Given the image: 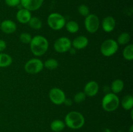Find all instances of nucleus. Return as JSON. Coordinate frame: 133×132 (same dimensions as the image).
I'll return each mask as SVG.
<instances>
[{"label":"nucleus","instance_id":"31","mask_svg":"<svg viewBox=\"0 0 133 132\" xmlns=\"http://www.w3.org/2000/svg\"><path fill=\"white\" fill-rule=\"evenodd\" d=\"M132 126H131V131H130L132 132Z\"/></svg>","mask_w":133,"mask_h":132},{"label":"nucleus","instance_id":"27","mask_svg":"<svg viewBox=\"0 0 133 132\" xmlns=\"http://www.w3.org/2000/svg\"><path fill=\"white\" fill-rule=\"evenodd\" d=\"M86 97H87V95H86L84 92H78L74 96V102L77 104H80L85 100Z\"/></svg>","mask_w":133,"mask_h":132},{"label":"nucleus","instance_id":"23","mask_svg":"<svg viewBox=\"0 0 133 132\" xmlns=\"http://www.w3.org/2000/svg\"><path fill=\"white\" fill-rule=\"evenodd\" d=\"M58 61L54 58H49L46 60L44 63V67L49 70H55L58 67Z\"/></svg>","mask_w":133,"mask_h":132},{"label":"nucleus","instance_id":"6","mask_svg":"<svg viewBox=\"0 0 133 132\" xmlns=\"http://www.w3.org/2000/svg\"><path fill=\"white\" fill-rule=\"evenodd\" d=\"M25 70L29 74L35 75L41 72L44 68V63L38 58H32L27 61L25 65Z\"/></svg>","mask_w":133,"mask_h":132},{"label":"nucleus","instance_id":"10","mask_svg":"<svg viewBox=\"0 0 133 132\" xmlns=\"http://www.w3.org/2000/svg\"><path fill=\"white\" fill-rule=\"evenodd\" d=\"M44 3V0H21L20 4L23 8L29 11H35L40 9Z\"/></svg>","mask_w":133,"mask_h":132},{"label":"nucleus","instance_id":"14","mask_svg":"<svg viewBox=\"0 0 133 132\" xmlns=\"http://www.w3.org/2000/svg\"><path fill=\"white\" fill-rule=\"evenodd\" d=\"M31 11L28 10L27 9L22 8L19 9L16 13V19L19 23H28L29 20L31 18Z\"/></svg>","mask_w":133,"mask_h":132},{"label":"nucleus","instance_id":"21","mask_svg":"<svg viewBox=\"0 0 133 132\" xmlns=\"http://www.w3.org/2000/svg\"><path fill=\"white\" fill-rule=\"evenodd\" d=\"M28 25L31 28L35 30H38L42 27V22L40 18L37 17H31V19L28 22Z\"/></svg>","mask_w":133,"mask_h":132},{"label":"nucleus","instance_id":"25","mask_svg":"<svg viewBox=\"0 0 133 132\" xmlns=\"http://www.w3.org/2000/svg\"><path fill=\"white\" fill-rule=\"evenodd\" d=\"M19 40L23 43L29 44L30 43L31 40H32V37H31V35L29 33L22 32L20 36H19Z\"/></svg>","mask_w":133,"mask_h":132},{"label":"nucleus","instance_id":"22","mask_svg":"<svg viewBox=\"0 0 133 132\" xmlns=\"http://www.w3.org/2000/svg\"><path fill=\"white\" fill-rule=\"evenodd\" d=\"M131 40V36L128 32H123L120 34L117 39V43L118 45H124L128 43Z\"/></svg>","mask_w":133,"mask_h":132},{"label":"nucleus","instance_id":"28","mask_svg":"<svg viewBox=\"0 0 133 132\" xmlns=\"http://www.w3.org/2000/svg\"><path fill=\"white\" fill-rule=\"evenodd\" d=\"M20 1L21 0H5L6 5L10 7L18 6L19 4H20Z\"/></svg>","mask_w":133,"mask_h":132},{"label":"nucleus","instance_id":"2","mask_svg":"<svg viewBox=\"0 0 133 132\" xmlns=\"http://www.w3.org/2000/svg\"><path fill=\"white\" fill-rule=\"evenodd\" d=\"M84 117L80 112L72 111L69 112L66 115L64 119V123L68 128L73 129H78L84 126Z\"/></svg>","mask_w":133,"mask_h":132},{"label":"nucleus","instance_id":"17","mask_svg":"<svg viewBox=\"0 0 133 132\" xmlns=\"http://www.w3.org/2000/svg\"><path fill=\"white\" fill-rule=\"evenodd\" d=\"M12 58L9 54L6 53H0V67H7L11 65Z\"/></svg>","mask_w":133,"mask_h":132},{"label":"nucleus","instance_id":"4","mask_svg":"<svg viewBox=\"0 0 133 132\" xmlns=\"http://www.w3.org/2000/svg\"><path fill=\"white\" fill-rule=\"evenodd\" d=\"M47 21L49 27L55 31L62 29L66 24V19L64 17L57 12H53L49 14Z\"/></svg>","mask_w":133,"mask_h":132},{"label":"nucleus","instance_id":"11","mask_svg":"<svg viewBox=\"0 0 133 132\" xmlns=\"http://www.w3.org/2000/svg\"><path fill=\"white\" fill-rule=\"evenodd\" d=\"M0 28L4 33L10 34L16 31L17 26L13 21L10 19H5L0 23Z\"/></svg>","mask_w":133,"mask_h":132},{"label":"nucleus","instance_id":"1","mask_svg":"<svg viewBox=\"0 0 133 132\" xmlns=\"http://www.w3.org/2000/svg\"><path fill=\"white\" fill-rule=\"evenodd\" d=\"M29 44L31 52L36 56L44 55L49 48V42L48 40L40 35H37L32 38Z\"/></svg>","mask_w":133,"mask_h":132},{"label":"nucleus","instance_id":"30","mask_svg":"<svg viewBox=\"0 0 133 132\" xmlns=\"http://www.w3.org/2000/svg\"><path fill=\"white\" fill-rule=\"evenodd\" d=\"M65 105H66V106H71V104H72V101H71V100L69 99V98H66L65 99L64 102V103Z\"/></svg>","mask_w":133,"mask_h":132},{"label":"nucleus","instance_id":"20","mask_svg":"<svg viewBox=\"0 0 133 132\" xmlns=\"http://www.w3.org/2000/svg\"><path fill=\"white\" fill-rule=\"evenodd\" d=\"M66 28L70 33H76L79 30V25L75 21H69L65 24Z\"/></svg>","mask_w":133,"mask_h":132},{"label":"nucleus","instance_id":"8","mask_svg":"<svg viewBox=\"0 0 133 132\" xmlns=\"http://www.w3.org/2000/svg\"><path fill=\"white\" fill-rule=\"evenodd\" d=\"M71 46V40L64 36L58 38L54 43L55 50L59 53H64L69 51Z\"/></svg>","mask_w":133,"mask_h":132},{"label":"nucleus","instance_id":"24","mask_svg":"<svg viewBox=\"0 0 133 132\" xmlns=\"http://www.w3.org/2000/svg\"><path fill=\"white\" fill-rule=\"evenodd\" d=\"M123 56L127 60L131 61L133 59V45L129 44L123 49Z\"/></svg>","mask_w":133,"mask_h":132},{"label":"nucleus","instance_id":"15","mask_svg":"<svg viewBox=\"0 0 133 132\" xmlns=\"http://www.w3.org/2000/svg\"><path fill=\"white\" fill-rule=\"evenodd\" d=\"M88 45V39L84 36H79L75 38L71 42V45L74 49H83Z\"/></svg>","mask_w":133,"mask_h":132},{"label":"nucleus","instance_id":"12","mask_svg":"<svg viewBox=\"0 0 133 132\" xmlns=\"http://www.w3.org/2000/svg\"><path fill=\"white\" fill-rule=\"evenodd\" d=\"M99 91V85L96 81H90L87 83L84 87V93L88 97H94Z\"/></svg>","mask_w":133,"mask_h":132},{"label":"nucleus","instance_id":"3","mask_svg":"<svg viewBox=\"0 0 133 132\" xmlns=\"http://www.w3.org/2000/svg\"><path fill=\"white\" fill-rule=\"evenodd\" d=\"M120 104L119 98L116 94L109 93L105 94L102 99V107L107 112H112L118 108Z\"/></svg>","mask_w":133,"mask_h":132},{"label":"nucleus","instance_id":"26","mask_svg":"<svg viewBox=\"0 0 133 132\" xmlns=\"http://www.w3.org/2000/svg\"><path fill=\"white\" fill-rule=\"evenodd\" d=\"M78 12H79L80 15L84 17L87 16L88 14H90L89 8L84 4H82V5H79V7H78Z\"/></svg>","mask_w":133,"mask_h":132},{"label":"nucleus","instance_id":"13","mask_svg":"<svg viewBox=\"0 0 133 132\" xmlns=\"http://www.w3.org/2000/svg\"><path fill=\"white\" fill-rule=\"evenodd\" d=\"M116 20L112 16H107L103 19L102 28L106 32H111L116 27Z\"/></svg>","mask_w":133,"mask_h":132},{"label":"nucleus","instance_id":"16","mask_svg":"<svg viewBox=\"0 0 133 132\" xmlns=\"http://www.w3.org/2000/svg\"><path fill=\"white\" fill-rule=\"evenodd\" d=\"M120 103L124 109L131 110L133 107V97L131 94L124 96Z\"/></svg>","mask_w":133,"mask_h":132},{"label":"nucleus","instance_id":"9","mask_svg":"<svg viewBox=\"0 0 133 132\" xmlns=\"http://www.w3.org/2000/svg\"><path fill=\"white\" fill-rule=\"evenodd\" d=\"M49 97L51 101L56 105L62 104L66 99L64 92L58 87L52 88L49 91Z\"/></svg>","mask_w":133,"mask_h":132},{"label":"nucleus","instance_id":"29","mask_svg":"<svg viewBox=\"0 0 133 132\" xmlns=\"http://www.w3.org/2000/svg\"><path fill=\"white\" fill-rule=\"evenodd\" d=\"M6 47V43L3 40L0 39V53L3 51Z\"/></svg>","mask_w":133,"mask_h":132},{"label":"nucleus","instance_id":"19","mask_svg":"<svg viewBox=\"0 0 133 132\" xmlns=\"http://www.w3.org/2000/svg\"><path fill=\"white\" fill-rule=\"evenodd\" d=\"M123 87H124V82L121 79H116L114 80L111 84V90L114 94H118L122 92Z\"/></svg>","mask_w":133,"mask_h":132},{"label":"nucleus","instance_id":"18","mask_svg":"<svg viewBox=\"0 0 133 132\" xmlns=\"http://www.w3.org/2000/svg\"><path fill=\"white\" fill-rule=\"evenodd\" d=\"M66 127L64 122L61 120H54L50 124V128L53 131L61 132Z\"/></svg>","mask_w":133,"mask_h":132},{"label":"nucleus","instance_id":"5","mask_svg":"<svg viewBox=\"0 0 133 132\" xmlns=\"http://www.w3.org/2000/svg\"><path fill=\"white\" fill-rule=\"evenodd\" d=\"M118 44L116 40L113 39H107L102 43L100 50L103 56L110 57L118 51Z\"/></svg>","mask_w":133,"mask_h":132},{"label":"nucleus","instance_id":"7","mask_svg":"<svg viewBox=\"0 0 133 132\" xmlns=\"http://www.w3.org/2000/svg\"><path fill=\"white\" fill-rule=\"evenodd\" d=\"M99 19L96 14H90L85 17L84 27L90 33H95L97 32L99 27Z\"/></svg>","mask_w":133,"mask_h":132}]
</instances>
